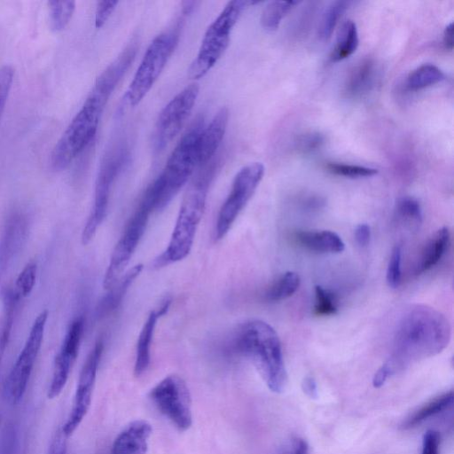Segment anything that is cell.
I'll use <instances>...</instances> for the list:
<instances>
[{
  "instance_id": "6da1fadb",
  "label": "cell",
  "mask_w": 454,
  "mask_h": 454,
  "mask_svg": "<svg viewBox=\"0 0 454 454\" xmlns=\"http://www.w3.org/2000/svg\"><path fill=\"white\" fill-rule=\"evenodd\" d=\"M450 340V325L441 312L427 305H415L400 318L394 335L393 355L387 364L396 366L434 356Z\"/></svg>"
},
{
  "instance_id": "7a4b0ae2",
  "label": "cell",
  "mask_w": 454,
  "mask_h": 454,
  "mask_svg": "<svg viewBox=\"0 0 454 454\" xmlns=\"http://www.w3.org/2000/svg\"><path fill=\"white\" fill-rule=\"evenodd\" d=\"M221 157L199 167L183 198L176 221L165 250L153 261L160 269L184 259L191 252L206 207L210 184L220 168Z\"/></svg>"
},
{
  "instance_id": "3957f363",
  "label": "cell",
  "mask_w": 454,
  "mask_h": 454,
  "mask_svg": "<svg viewBox=\"0 0 454 454\" xmlns=\"http://www.w3.org/2000/svg\"><path fill=\"white\" fill-rule=\"evenodd\" d=\"M234 348L255 365L269 389L284 391L287 382L281 342L268 323L254 319L242 324L233 338Z\"/></svg>"
},
{
  "instance_id": "277c9868",
  "label": "cell",
  "mask_w": 454,
  "mask_h": 454,
  "mask_svg": "<svg viewBox=\"0 0 454 454\" xmlns=\"http://www.w3.org/2000/svg\"><path fill=\"white\" fill-rule=\"evenodd\" d=\"M202 128L201 119L190 127L172 151L161 173L145 190L143 197L153 212L165 208L199 166L198 141Z\"/></svg>"
},
{
  "instance_id": "5b68a950",
  "label": "cell",
  "mask_w": 454,
  "mask_h": 454,
  "mask_svg": "<svg viewBox=\"0 0 454 454\" xmlns=\"http://www.w3.org/2000/svg\"><path fill=\"white\" fill-rule=\"evenodd\" d=\"M108 99L91 89L51 152L53 169L66 168L93 140Z\"/></svg>"
},
{
  "instance_id": "8992f818",
  "label": "cell",
  "mask_w": 454,
  "mask_h": 454,
  "mask_svg": "<svg viewBox=\"0 0 454 454\" xmlns=\"http://www.w3.org/2000/svg\"><path fill=\"white\" fill-rule=\"evenodd\" d=\"M254 4L256 2L236 0L224 6L205 32L199 51L188 70L191 79L203 77L216 64L229 45L231 32L242 12Z\"/></svg>"
},
{
  "instance_id": "52a82bcc",
  "label": "cell",
  "mask_w": 454,
  "mask_h": 454,
  "mask_svg": "<svg viewBox=\"0 0 454 454\" xmlns=\"http://www.w3.org/2000/svg\"><path fill=\"white\" fill-rule=\"evenodd\" d=\"M179 30L178 23L149 44L126 93L130 106L139 104L158 80L178 43Z\"/></svg>"
},
{
  "instance_id": "ba28073f",
  "label": "cell",
  "mask_w": 454,
  "mask_h": 454,
  "mask_svg": "<svg viewBox=\"0 0 454 454\" xmlns=\"http://www.w3.org/2000/svg\"><path fill=\"white\" fill-rule=\"evenodd\" d=\"M264 166L253 162L244 166L236 174L231 191L217 215L215 239H223L254 195L264 175Z\"/></svg>"
},
{
  "instance_id": "9c48e42d",
  "label": "cell",
  "mask_w": 454,
  "mask_h": 454,
  "mask_svg": "<svg viewBox=\"0 0 454 454\" xmlns=\"http://www.w3.org/2000/svg\"><path fill=\"white\" fill-rule=\"evenodd\" d=\"M124 146L118 145L109 151L103 159L96 180L94 201L82 233V243L89 244L95 236L107 214L112 185L127 160Z\"/></svg>"
},
{
  "instance_id": "30bf717a",
  "label": "cell",
  "mask_w": 454,
  "mask_h": 454,
  "mask_svg": "<svg viewBox=\"0 0 454 454\" xmlns=\"http://www.w3.org/2000/svg\"><path fill=\"white\" fill-rule=\"evenodd\" d=\"M156 408L180 431L192 423V399L185 381L177 375H168L150 392Z\"/></svg>"
},
{
  "instance_id": "8fae6325",
  "label": "cell",
  "mask_w": 454,
  "mask_h": 454,
  "mask_svg": "<svg viewBox=\"0 0 454 454\" xmlns=\"http://www.w3.org/2000/svg\"><path fill=\"white\" fill-rule=\"evenodd\" d=\"M152 212L148 202L142 198L139 206L126 224L121 238L113 250L103 279L105 289H110L123 274L145 231L149 215Z\"/></svg>"
},
{
  "instance_id": "7c38bea8",
  "label": "cell",
  "mask_w": 454,
  "mask_h": 454,
  "mask_svg": "<svg viewBox=\"0 0 454 454\" xmlns=\"http://www.w3.org/2000/svg\"><path fill=\"white\" fill-rule=\"evenodd\" d=\"M48 311H42L35 319L25 345L4 384L9 401L17 403L23 396L35 362L42 347Z\"/></svg>"
},
{
  "instance_id": "4fadbf2b",
  "label": "cell",
  "mask_w": 454,
  "mask_h": 454,
  "mask_svg": "<svg viewBox=\"0 0 454 454\" xmlns=\"http://www.w3.org/2000/svg\"><path fill=\"white\" fill-rule=\"evenodd\" d=\"M199 91V85L191 83L162 108L153 133V146L156 151L163 150L181 131L193 109Z\"/></svg>"
},
{
  "instance_id": "5bb4252c",
  "label": "cell",
  "mask_w": 454,
  "mask_h": 454,
  "mask_svg": "<svg viewBox=\"0 0 454 454\" xmlns=\"http://www.w3.org/2000/svg\"><path fill=\"white\" fill-rule=\"evenodd\" d=\"M103 349L104 345L102 340H98L82 365L73 407L67 422L62 427V431L67 437L73 434L88 412Z\"/></svg>"
},
{
  "instance_id": "9a60e30c",
  "label": "cell",
  "mask_w": 454,
  "mask_h": 454,
  "mask_svg": "<svg viewBox=\"0 0 454 454\" xmlns=\"http://www.w3.org/2000/svg\"><path fill=\"white\" fill-rule=\"evenodd\" d=\"M229 120V110L222 107L210 122L203 127L198 141L199 167L210 161L216 153L224 137Z\"/></svg>"
},
{
  "instance_id": "2e32d148",
  "label": "cell",
  "mask_w": 454,
  "mask_h": 454,
  "mask_svg": "<svg viewBox=\"0 0 454 454\" xmlns=\"http://www.w3.org/2000/svg\"><path fill=\"white\" fill-rule=\"evenodd\" d=\"M170 303L171 300L166 299L158 309H153L149 313L142 326L136 347L134 364V374L136 377H139L144 374L150 365L151 345L157 321L168 312Z\"/></svg>"
},
{
  "instance_id": "e0dca14e",
  "label": "cell",
  "mask_w": 454,
  "mask_h": 454,
  "mask_svg": "<svg viewBox=\"0 0 454 454\" xmlns=\"http://www.w3.org/2000/svg\"><path fill=\"white\" fill-rule=\"evenodd\" d=\"M152 431L149 422L132 421L115 438L112 454H146Z\"/></svg>"
},
{
  "instance_id": "ac0fdd59",
  "label": "cell",
  "mask_w": 454,
  "mask_h": 454,
  "mask_svg": "<svg viewBox=\"0 0 454 454\" xmlns=\"http://www.w3.org/2000/svg\"><path fill=\"white\" fill-rule=\"evenodd\" d=\"M294 238L301 247L317 253H340L345 248L341 238L327 230L300 231L295 232Z\"/></svg>"
},
{
  "instance_id": "d6986e66",
  "label": "cell",
  "mask_w": 454,
  "mask_h": 454,
  "mask_svg": "<svg viewBox=\"0 0 454 454\" xmlns=\"http://www.w3.org/2000/svg\"><path fill=\"white\" fill-rule=\"evenodd\" d=\"M450 231L439 229L425 245L415 266V274L420 275L435 266L445 254L450 244Z\"/></svg>"
},
{
  "instance_id": "ffe728a7",
  "label": "cell",
  "mask_w": 454,
  "mask_h": 454,
  "mask_svg": "<svg viewBox=\"0 0 454 454\" xmlns=\"http://www.w3.org/2000/svg\"><path fill=\"white\" fill-rule=\"evenodd\" d=\"M142 270L143 264L141 263L133 266L108 289V293L102 298L98 306V315L99 317H105L119 307L129 286L140 275Z\"/></svg>"
},
{
  "instance_id": "44dd1931",
  "label": "cell",
  "mask_w": 454,
  "mask_h": 454,
  "mask_svg": "<svg viewBox=\"0 0 454 454\" xmlns=\"http://www.w3.org/2000/svg\"><path fill=\"white\" fill-rule=\"evenodd\" d=\"M376 78V66L372 59H365L356 65L349 73L345 92L350 98L366 94L373 86Z\"/></svg>"
},
{
  "instance_id": "7402d4cb",
  "label": "cell",
  "mask_w": 454,
  "mask_h": 454,
  "mask_svg": "<svg viewBox=\"0 0 454 454\" xmlns=\"http://www.w3.org/2000/svg\"><path fill=\"white\" fill-rule=\"evenodd\" d=\"M358 44L359 36L356 23L351 20H345L338 29L330 60L339 62L348 58L356 51Z\"/></svg>"
},
{
  "instance_id": "603a6c76",
  "label": "cell",
  "mask_w": 454,
  "mask_h": 454,
  "mask_svg": "<svg viewBox=\"0 0 454 454\" xmlns=\"http://www.w3.org/2000/svg\"><path fill=\"white\" fill-rule=\"evenodd\" d=\"M453 401V392L450 391L441 395L434 397L428 401L412 414H411L407 419L403 422V428H411L419 425L423 421L428 419L432 416H434L446 408H448Z\"/></svg>"
},
{
  "instance_id": "cb8c5ba5",
  "label": "cell",
  "mask_w": 454,
  "mask_h": 454,
  "mask_svg": "<svg viewBox=\"0 0 454 454\" xmlns=\"http://www.w3.org/2000/svg\"><path fill=\"white\" fill-rule=\"evenodd\" d=\"M444 78L443 72L437 66L427 63L412 70L407 76L405 85L409 90L417 91L434 85Z\"/></svg>"
},
{
  "instance_id": "d4e9b609",
  "label": "cell",
  "mask_w": 454,
  "mask_h": 454,
  "mask_svg": "<svg viewBox=\"0 0 454 454\" xmlns=\"http://www.w3.org/2000/svg\"><path fill=\"white\" fill-rule=\"evenodd\" d=\"M395 216L400 223L406 227L417 229L422 223L421 206L412 197H403L395 204Z\"/></svg>"
},
{
  "instance_id": "484cf974",
  "label": "cell",
  "mask_w": 454,
  "mask_h": 454,
  "mask_svg": "<svg viewBox=\"0 0 454 454\" xmlns=\"http://www.w3.org/2000/svg\"><path fill=\"white\" fill-rule=\"evenodd\" d=\"M300 277L294 271L282 274L265 293L266 300L279 301L292 296L299 288Z\"/></svg>"
},
{
  "instance_id": "4316f807",
  "label": "cell",
  "mask_w": 454,
  "mask_h": 454,
  "mask_svg": "<svg viewBox=\"0 0 454 454\" xmlns=\"http://www.w3.org/2000/svg\"><path fill=\"white\" fill-rule=\"evenodd\" d=\"M298 3L295 1H271L262 10V26L270 31L278 27L286 13Z\"/></svg>"
},
{
  "instance_id": "83f0119b",
  "label": "cell",
  "mask_w": 454,
  "mask_h": 454,
  "mask_svg": "<svg viewBox=\"0 0 454 454\" xmlns=\"http://www.w3.org/2000/svg\"><path fill=\"white\" fill-rule=\"evenodd\" d=\"M49 23L54 31L66 27L75 10L74 1H49Z\"/></svg>"
},
{
  "instance_id": "f1b7e54d",
  "label": "cell",
  "mask_w": 454,
  "mask_h": 454,
  "mask_svg": "<svg viewBox=\"0 0 454 454\" xmlns=\"http://www.w3.org/2000/svg\"><path fill=\"white\" fill-rule=\"evenodd\" d=\"M348 4L349 3L346 1H335L327 6L318 27V35L322 39H328L331 36Z\"/></svg>"
},
{
  "instance_id": "f546056e",
  "label": "cell",
  "mask_w": 454,
  "mask_h": 454,
  "mask_svg": "<svg viewBox=\"0 0 454 454\" xmlns=\"http://www.w3.org/2000/svg\"><path fill=\"white\" fill-rule=\"evenodd\" d=\"M325 168L333 175L348 178L370 177L378 173L373 168L340 162H328Z\"/></svg>"
},
{
  "instance_id": "4dcf8cb0",
  "label": "cell",
  "mask_w": 454,
  "mask_h": 454,
  "mask_svg": "<svg viewBox=\"0 0 454 454\" xmlns=\"http://www.w3.org/2000/svg\"><path fill=\"white\" fill-rule=\"evenodd\" d=\"M338 310L337 301L333 293L321 286H315L314 313L325 317L334 315Z\"/></svg>"
},
{
  "instance_id": "1f68e13d",
  "label": "cell",
  "mask_w": 454,
  "mask_h": 454,
  "mask_svg": "<svg viewBox=\"0 0 454 454\" xmlns=\"http://www.w3.org/2000/svg\"><path fill=\"white\" fill-rule=\"evenodd\" d=\"M36 271L35 262H30L20 272L15 283L20 296L26 297L31 293L35 284Z\"/></svg>"
},
{
  "instance_id": "d6a6232c",
  "label": "cell",
  "mask_w": 454,
  "mask_h": 454,
  "mask_svg": "<svg viewBox=\"0 0 454 454\" xmlns=\"http://www.w3.org/2000/svg\"><path fill=\"white\" fill-rule=\"evenodd\" d=\"M402 247L396 245L393 247L387 269V283L391 288H397L402 278Z\"/></svg>"
},
{
  "instance_id": "836d02e7",
  "label": "cell",
  "mask_w": 454,
  "mask_h": 454,
  "mask_svg": "<svg viewBox=\"0 0 454 454\" xmlns=\"http://www.w3.org/2000/svg\"><path fill=\"white\" fill-rule=\"evenodd\" d=\"M14 76V68L4 65L0 68V120L4 110Z\"/></svg>"
},
{
  "instance_id": "e575fe53",
  "label": "cell",
  "mask_w": 454,
  "mask_h": 454,
  "mask_svg": "<svg viewBox=\"0 0 454 454\" xmlns=\"http://www.w3.org/2000/svg\"><path fill=\"white\" fill-rule=\"evenodd\" d=\"M323 143V135L318 132H309L298 137L296 146L301 153H309L320 148Z\"/></svg>"
},
{
  "instance_id": "d590c367",
  "label": "cell",
  "mask_w": 454,
  "mask_h": 454,
  "mask_svg": "<svg viewBox=\"0 0 454 454\" xmlns=\"http://www.w3.org/2000/svg\"><path fill=\"white\" fill-rule=\"evenodd\" d=\"M118 1H99L95 12V27L99 28L105 25L115 10Z\"/></svg>"
},
{
  "instance_id": "8d00e7d4",
  "label": "cell",
  "mask_w": 454,
  "mask_h": 454,
  "mask_svg": "<svg viewBox=\"0 0 454 454\" xmlns=\"http://www.w3.org/2000/svg\"><path fill=\"white\" fill-rule=\"evenodd\" d=\"M441 437L439 432L429 429L422 439L421 454H439Z\"/></svg>"
},
{
  "instance_id": "74e56055",
  "label": "cell",
  "mask_w": 454,
  "mask_h": 454,
  "mask_svg": "<svg viewBox=\"0 0 454 454\" xmlns=\"http://www.w3.org/2000/svg\"><path fill=\"white\" fill-rule=\"evenodd\" d=\"M309 447L307 442L298 437H294L281 447L278 454H308Z\"/></svg>"
},
{
  "instance_id": "f35d334b",
  "label": "cell",
  "mask_w": 454,
  "mask_h": 454,
  "mask_svg": "<svg viewBox=\"0 0 454 454\" xmlns=\"http://www.w3.org/2000/svg\"><path fill=\"white\" fill-rule=\"evenodd\" d=\"M66 437L62 429L59 430L51 443L48 454H67Z\"/></svg>"
},
{
  "instance_id": "ab89813d",
  "label": "cell",
  "mask_w": 454,
  "mask_h": 454,
  "mask_svg": "<svg viewBox=\"0 0 454 454\" xmlns=\"http://www.w3.org/2000/svg\"><path fill=\"white\" fill-rule=\"evenodd\" d=\"M355 239L360 247H365L369 244L371 239V229L366 223H360L355 230Z\"/></svg>"
},
{
  "instance_id": "60d3db41",
  "label": "cell",
  "mask_w": 454,
  "mask_h": 454,
  "mask_svg": "<svg viewBox=\"0 0 454 454\" xmlns=\"http://www.w3.org/2000/svg\"><path fill=\"white\" fill-rule=\"evenodd\" d=\"M391 373H392V371H391L390 367L388 366V364L386 363L375 373L373 380H372L373 386L375 387H381Z\"/></svg>"
},
{
  "instance_id": "b9f144b4",
  "label": "cell",
  "mask_w": 454,
  "mask_h": 454,
  "mask_svg": "<svg viewBox=\"0 0 454 454\" xmlns=\"http://www.w3.org/2000/svg\"><path fill=\"white\" fill-rule=\"evenodd\" d=\"M443 44L444 47L451 51L454 46V41H453V23L450 22L449 25L446 26L444 31H443Z\"/></svg>"
},
{
  "instance_id": "7bdbcfd3",
  "label": "cell",
  "mask_w": 454,
  "mask_h": 454,
  "mask_svg": "<svg viewBox=\"0 0 454 454\" xmlns=\"http://www.w3.org/2000/svg\"><path fill=\"white\" fill-rule=\"evenodd\" d=\"M302 390L310 397L317 395V385L313 378L306 377L302 381Z\"/></svg>"
},
{
  "instance_id": "ee69618b",
  "label": "cell",
  "mask_w": 454,
  "mask_h": 454,
  "mask_svg": "<svg viewBox=\"0 0 454 454\" xmlns=\"http://www.w3.org/2000/svg\"><path fill=\"white\" fill-rule=\"evenodd\" d=\"M4 351V348L0 346V361H1V357H2Z\"/></svg>"
}]
</instances>
